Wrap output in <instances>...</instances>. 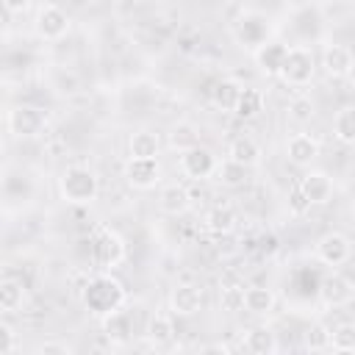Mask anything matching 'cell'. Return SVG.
I'll return each instance as SVG.
<instances>
[{"instance_id": "1", "label": "cell", "mask_w": 355, "mask_h": 355, "mask_svg": "<svg viewBox=\"0 0 355 355\" xmlns=\"http://www.w3.org/2000/svg\"><path fill=\"white\" fill-rule=\"evenodd\" d=\"M80 300H83V308H86L92 316L103 319V316L119 311V308L125 305L128 294H125V286H122L111 272L103 269L100 275H92V277L86 280V286H83V291H80Z\"/></svg>"}, {"instance_id": "2", "label": "cell", "mask_w": 355, "mask_h": 355, "mask_svg": "<svg viewBox=\"0 0 355 355\" xmlns=\"http://www.w3.org/2000/svg\"><path fill=\"white\" fill-rule=\"evenodd\" d=\"M58 194L69 205H92L100 194V180H97L94 169L72 164V166L61 169V175H58Z\"/></svg>"}, {"instance_id": "3", "label": "cell", "mask_w": 355, "mask_h": 355, "mask_svg": "<svg viewBox=\"0 0 355 355\" xmlns=\"http://www.w3.org/2000/svg\"><path fill=\"white\" fill-rule=\"evenodd\" d=\"M316 75V58H313V50L305 47V44H291L286 58H283V67H280V80L291 89H305L311 86Z\"/></svg>"}, {"instance_id": "4", "label": "cell", "mask_w": 355, "mask_h": 355, "mask_svg": "<svg viewBox=\"0 0 355 355\" xmlns=\"http://www.w3.org/2000/svg\"><path fill=\"white\" fill-rule=\"evenodd\" d=\"M6 125H8V133L14 139H39L47 130V114L39 105L19 103V105L8 108Z\"/></svg>"}, {"instance_id": "5", "label": "cell", "mask_w": 355, "mask_h": 355, "mask_svg": "<svg viewBox=\"0 0 355 355\" xmlns=\"http://www.w3.org/2000/svg\"><path fill=\"white\" fill-rule=\"evenodd\" d=\"M92 252H94L97 266L105 269V272H111V269H116V266L125 261L128 247H125V239H122L116 230H111V227H97L94 241H92Z\"/></svg>"}, {"instance_id": "6", "label": "cell", "mask_w": 355, "mask_h": 355, "mask_svg": "<svg viewBox=\"0 0 355 355\" xmlns=\"http://www.w3.org/2000/svg\"><path fill=\"white\" fill-rule=\"evenodd\" d=\"M313 255H316L319 263H324V266H330V269H338V266H344V263L352 258V241H349L347 233L330 230V233H324V236L316 239Z\"/></svg>"}, {"instance_id": "7", "label": "cell", "mask_w": 355, "mask_h": 355, "mask_svg": "<svg viewBox=\"0 0 355 355\" xmlns=\"http://www.w3.org/2000/svg\"><path fill=\"white\" fill-rule=\"evenodd\" d=\"M269 31H272L269 19H266L263 14H258V11H244V14H239V19L233 22V36H236V42H239L241 47H247L250 53L258 50L263 42H269Z\"/></svg>"}, {"instance_id": "8", "label": "cell", "mask_w": 355, "mask_h": 355, "mask_svg": "<svg viewBox=\"0 0 355 355\" xmlns=\"http://www.w3.org/2000/svg\"><path fill=\"white\" fill-rule=\"evenodd\" d=\"M122 178L128 180V186H133L139 191L155 189L161 183V164H158V158H133V155H128V161L122 166Z\"/></svg>"}, {"instance_id": "9", "label": "cell", "mask_w": 355, "mask_h": 355, "mask_svg": "<svg viewBox=\"0 0 355 355\" xmlns=\"http://www.w3.org/2000/svg\"><path fill=\"white\" fill-rule=\"evenodd\" d=\"M33 31L39 39L44 42H58L69 33V17L67 11H61L58 6L53 3H44L39 11H36V19H33Z\"/></svg>"}, {"instance_id": "10", "label": "cell", "mask_w": 355, "mask_h": 355, "mask_svg": "<svg viewBox=\"0 0 355 355\" xmlns=\"http://www.w3.org/2000/svg\"><path fill=\"white\" fill-rule=\"evenodd\" d=\"M319 300L324 308H347L355 300V283L341 275V272H330L322 283H319Z\"/></svg>"}, {"instance_id": "11", "label": "cell", "mask_w": 355, "mask_h": 355, "mask_svg": "<svg viewBox=\"0 0 355 355\" xmlns=\"http://www.w3.org/2000/svg\"><path fill=\"white\" fill-rule=\"evenodd\" d=\"M216 166H219V161H216V155L208 150V147H191V150H186V153H180V172L186 175V178H191V180H205V178H211L214 172H216Z\"/></svg>"}, {"instance_id": "12", "label": "cell", "mask_w": 355, "mask_h": 355, "mask_svg": "<svg viewBox=\"0 0 355 355\" xmlns=\"http://www.w3.org/2000/svg\"><path fill=\"white\" fill-rule=\"evenodd\" d=\"M297 189L302 191V197H305L308 205H324V202H330V197H333V180H330L327 172H322V169H308V172L300 178Z\"/></svg>"}, {"instance_id": "13", "label": "cell", "mask_w": 355, "mask_h": 355, "mask_svg": "<svg viewBox=\"0 0 355 355\" xmlns=\"http://www.w3.org/2000/svg\"><path fill=\"white\" fill-rule=\"evenodd\" d=\"M202 308V288L194 283H175L169 291V311L175 316H194Z\"/></svg>"}, {"instance_id": "14", "label": "cell", "mask_w": 355, "mask_h": 355, "mask_svg": "<svg viewBox=\"0 0 355 355\" xmlns=\"http://www.w3.org/2000/svg\"><path fill=\"white\" fill-rule=\"evenodd\" d=\"M286 53H288V44H283L280 39H269V42H263L258 50H252V61H255V67H258L261 75L277 78Z\"/></svg>"}, {"instance_id": "15", "label": "cell", "mask_w": 355, "mask_h": 355, "mask_svg": "<svg viewBox=\"0 0 355 355\" xmlns=\"http://www.w3.org/2000/svg\"><path fill=\"white\" fill-rule=\"evenodd\" d=\"M322 67H324V72H327L330 78L344 80V78L352 75L355 58H352L349 47H344V44H324V47H322Z\"/></svg>"}, {"instance_id": "16", "label": "cell", "mask_w": 355, "mask_h": 355, "mask_svg": "<svg viewBox=\"0 0 355 355\" xmlns=\"http://www.w3.org/2000/svg\"><path fill=\"white\" fill-rule=\"evenodd\" d=\"M286 155L294 166H311L319 158V141L311 133H294L286 141Z\"/></svg>"}, {"instance_id": "17", "label": "cell", "mask_w": 355, "mask_h": 355, "mask_svg": "<svg viewBox=\"0 0 355 355\" xmlns=\"http://www.w3.org/2000/svg\"><path fill=\"white\" fill-rule=\"evenodd\" d=\"M158 208L169 216H183L191 208V194L183 183H166L158 194Z\"/></svg>"}, {"instance_id": "18", "label": "cell", "mask_w": 355, "mask_h": 355, "mask_svg": "<svg viewBox=\"0 0 355 355\" xmlns=\"http://www.w3.org/2000/svg\"><path fill=\"white\" fill-rule=\"evenodd\" d=\"M103 322V333H105V338L111 341V344H128L130 338H133V319H130V313L128 311H114V313H108V316H103L100 319Z\"/></svg>"}, {"instance_id": "19", "label": "cell", "mask_w": 355, "mask_h": 355, "mask_svg": "<svg viewBox=\"0 0 355 355\" xmlns=\"http://www.w3.org/2000/svg\"><path fill=\"white\" fill-rule=\"evenodd\" d=\"M166 144H169V150H175L180 155V153H186V150H191V147L200 144V128L194 122H189V119H180V122H175L169 128Z\"/></svg>"}, {"instance_id": "20", "label": "cell", "mask_w": 355, "mask_h": 355, "mask_svg": "<svg viewBox=\"0 0 355 355\" xmlns=\"http://www.w3.org/2000/svg\"><path fill=\"white\" fill-rule=\"evenodd\" d=\"M277 305V297L272 288L266 286H247L244 288V311L252 313V316H266L272 313Z\"/></svg>"}, {"instance_id": "21", "label": "cell", "mask_w": 355, "mask_h": 355, "mask_svg": "<svg viewBox=\"0 0 355 355\" xmlns=\"http://www.w3.org/2000/svg\"><path fill=\"white\" fill-rule=\"evenodd\" d=\"M227 158L236 161V164H244V166H258L261 164V144L252 139V136H236L227 147Z\"/></svg>"}, {"instance_id": "22", "label": "cell", "mask_w": 355, "mask_h": 355, "mask_svg": "<svg viewBox=\"0 0 355 355\" xmlns=\"http://www.w3.org/2000/svg\"><path fill=\"white\" fill-rule=\"evenodd\" d=\"M28 300V288L22 280H14V277H3L0 280V311L3 313H17L22 311Z\"/></svg>"}, {"instance_id": "23", "label": "cell", "mask_w": 355, "mask_h": 355, "mask_svg": "<svg viewBox=\"0 0 355 355\" xmlns=\"http://www.w3.org/2000/svg\"><path fill=\"white\" fill-rule=\"evenodd\" d=\"M241 92H244V86L236 78H222L211 89V103L216 108H222V111H236V103H239Z\"/></svg>"}, {"instance_id": "24", "label": "cell", "mask_w": 355, "mask_h": 355, "mask_svg": "<svg viewBox=\"0 0 355 355\" xmlns=\"http://www.w3.org/2000/svg\"><path fill=\"white\" fill-rule=\"evenodd\" d=\"M128 153H130L133 158H158V153H161V139H158V133H153V130H136V133H130V139H128Z\"/></svg>"}, {"instance_id": "25", "label": "cell", "mask_w": 355, "mask_h": 355, "mask_svg": "<svg viewBox=\"0 0 355 355\" xmlns=\"http://www.w3.org/2000/svg\"><path fill=\"white\" fill-rule=\"evenodd\" d=\"M277 347H280L277 336L269 327H252L244 336V349L252 355H272V352H277Z\"/></svg>"}, {"instance_id": "26", "label": "cell", "mask_w": 355, "mask_h": 355, "mask_svg": "<svg viewBox=\"0 0 355 355\" xmlns=\"http://www.w3.org/2000/svg\"><path fill=\"white\" fill-rule=\"evenodd\" d=\"M333 136L341 144H355V105H344L333 116Z\"/></svg>"}, {"instance_id": "27", "label": "cell", "mask_w": 355, "mask_h": 355, "mask_svg": "<svg viewBox=\"0 0 355 355\" xmlns=\"http://www.w3.org/2000/svg\"><path fill=\"white\" fill-rule=\"evenodd\" d=\"M205 227L216 236H225L236 227V211L230 205H214L208 214H205Z\"/></svg>"}, {"instance_id": "28", "label": "cell", "mask_w": 355, "mask_h": 355, "mask_svg": "<svg viewBox=\"0 0 355 355\" xmlns=\"http://www.w3.org/2000/svg\"><path fill=\"white\" fill-rule=\"evenodd\" d=\"M147 341L153 344V347H161V344H169L172 341V336H175V324H172V319L166 316V313H155V316H150V322H147Z\"/></svg>"}, {"instance_id": "29", "label": "cell", "mask_w": 355, "mask_h": 355, "mask_svg": "<svg viewBox=\"0 0 355 355\" xmlns=\"http://www.w3.org/2000/svg\"><path fill=\"white\" fill-rule=\"evenodd\" d=\"M263 111V94L258 92V89H244L241 92V97H239V103H236V116L239 119H255L258 114Z\"/></svg>"}, {"instance_id": "30", "label": "cell", "mask_w": 355, "mask_h": 355, "mask_svg": "<svg viewBox=\"0 0 355 355\" xmlns=\"http://www.w3.org/2000/svg\"><path fill=\"white\" fill-rule=\"evenodd\" d=\"M247 169L250 166H244V164H236V161H230V158H225L219 166H216V180L222 183V186H230V189H236V186H244V180H247Z\"/></svg>"}, {"instance_id": "31", "label": "cell", "mask_w": 355, "mask_h": 355, "mask_svg": "<svg viewBox=\"0 0 355 355\" xmlns=\"http://www.w3.org/2000/svg\"><path fill=\"white\" fill-rule=\"evenodd\" d=\"M330 349L355 352V322H341V324L330 327Z\"/></svg>"}, {"instance_id": "32", "label": "cell", "mask_w": 355, "mask_h": 355, "mask_svg": "<svg viewBox=\"0 0 355 355\" xmlns=\"http://www.w3.org/2000/svg\"><path fill=\"white\" fill-rule=\"evenodd\" d=\"M305 349H311V352L330 349V327L322 324V322H313V324L305 330Z\"/></svg>"}, {"instance_id": "33", "label": "cell", "mask_w": 355, "mask_h": 355, "mask_svg": "<svg viewBox=\"0 0 355 355\" xmlns=\"http://www.w3.org/2000/svg\"><path fill=\"white\" fill-rule=\"evenodd\" d=\"M313 103H311V97H305V94H297V97H291L288 100V116L297 122V125H305V122H311L313 119Z\"/></svg>"}, {"instance_id": "34", "label": "cell", "mask_w": 355, "mask_h": 355, "mask_svg": "<svg viewBox=\"0 0 355 355\" xmlns=\"http://www.w3.org/2000/svg\"><path fill=\"white\" fill-rule=\"evenodd\" d=\"M219 305H222V311H227V313L241 311V308H244V288H239V286H225L222 294H219Z\"/></svg>"}, {"instance_id": "35", "label": "cell", "mask_w": 355, "mask_h": 355, "mask_svg": "<svg viewBox=\"0 0 355 355\" xmlns=\"http://www.w3.org/2000/svg\"><path fill=\"white\" fill-rule=\"evenodd\" d=\"M19 349V341H17V333L8 322H0V355H14Z\"/></svg>"}, {"instance_id": "36", "label": "cell", "mask_w": 355, "mask_h": 355, "mask_svg": "<svg viewBox=\"0 0 355 355\" xmlns=\"http://www.w3.org/2000/svg\"><path fill=\"white\" fill-rule=\"evenodd\" d=\"M55 89H58L61 94H75V92L80 89V83H78L75 72H64V69H58V72H55Z\"/></svg>"}, {"instance_id": "37", "label": "cell", "mask_w": 355, "mask_h": 355, "mask_svg": "<svg viewBox=\"0 0 355 355\" xmlns=\"http://www.w3.org/2000/svg\"><path fill=\"white\" fill-rule=\"evenodd\" d=\"M3 6H6V11H8V14H14V17H19V14H25V11H31V6H33V0H3Z\"/></svg>"}, {"instance_id": "38", "label": "cell", "mask_w": 355, "mask_h": 355, "mask_svg": "<svg viewBox=\"0 0 355 355\" xmlns=\"http://www.w3.org/2000/svg\"><path fill=\"white\" fill-rule=\"evenodd\" d=\"M50 352H58V355H67L69 347L67 344H58V341H44L36 347V355H50Z\"/></svg>"}, {"instance_id": "39", "label": "cell", "mask_w": 355, "mask_h": 355, "mask_svg": "<svg viewBox=\"0 0 355 355\" xmlns=\"http://www.w3.org/2000/svg\"><path fill=\"white\" fill-rule=\"evenodd\" d=\"M352 216H355V200H352Z\"/></svg>"}]
</instances>
